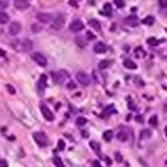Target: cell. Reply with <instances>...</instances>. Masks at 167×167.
Instances as JSON below:
<instances>
[{"label": "cell", "mask_w": 167, "mask_h": 167, "mask_svg": "<svg viewBox=\"0 0 167 167\" xmlns=\"http://www.w3.org/2000/svg\"><path fill=\"white\" fill-rule=\"evenodd\" d=\"M64 23H65V15L64 14H59L56 17H53V20H52V30H55V32L61 30L64 28Z\"/></svg>", "instance_id": "obj_1"}, {"label": "cell", "mask_w": 167, "mask_h": 167, "mask_svg": "<svg viewBox=\"0 0 167 167\" xmlns=\"http://www.w3.org/2000/svg\"><path fill=\"white\" fill-rule=\"evenodd\" d=\"M32 59L35 61L39 67H46L47 65V58L44 56V53H41V52H33L32 53Z\"/></svg>", "instance_id": "obj_2"}, {"label": "cell", "mask_w": 167, "mask_h": 167, "mask_svg": "<svg viewBox=\"0 0 167 167\" xmlns=\"http://www.w3.org/2000/svg\"><path fill=\"white\" fill-rule=\"evenodd\" d=\"M14 47H15L17 50L29 52V50H32V47H33V43L30 41V39H23V41H20V44H15V43H14Z\"/></svg>", "instance_id": "obj_3"}, {"label": "cell", "mask_w": 167, "mask_h": 167, "mask_svg": "<svg viewBox=\"0 0 167 167\" xmlns=\"http://www.w3.org/2000/svg\"><path fill=\"white\" fill-rule=\"evenodd\" d=\"M76 81H78V84H81L82 87H88L91 84V78L87 75V73H84V71H79L76 75Z\"/></svg>", "instance_id": "obj_4"}, {"label": "cell", "mask_w": 167, "mask_h": 167, "mask_svg": "<svg viewBox=\"0 0 167 167\" xmlns=\"http://www.w3.org/2000/svg\"><path fill=\"white\" fill-rule=\"evenodd\" d=\"M33 140H35L37 144L41 146V148L47 146V137H46L44 132H35V134H33Z\"/></svg>", "instance_id": "obj_5"}, {"label": "cell", "mask_w": 167, "mask_h": 167, "mask_svg": "<svg viewBox=\"0 0 167 167\" xmlns=\"http://www.w3.org/2000/svg\"><path fill=\"white\" fill-rule=\"evenodd\" d=\"M82 29H84V23L81 21V20H73V21L70 23V26H69V30L73 32V33L81 32Z\"/></svg>", "instance_id": "obj_6"}, {"label": "cell", "mask_w": 167, "mask_h": 167, "mask_svg": "<svg viewBox=\"0 0 167 167\" xmlns=\"http://www.w3.org/2000/svg\"><path fill=\"white\" fill-rule=\"evenodd\" d=\"M67 78H69V73H67L65 70H59V71L53 73V79H55L56 84H62Z\"/></svg>", "instance_id": "obj_7"}, {"label": "cell", "mask_w": 167, "mask_h": 167, "mask_svg": "<svg viewBox=\"0 0 167 167\" xmlns=\"http://www.w3.org/2000/svg\"><path fill=\"white\" fill-rule=\"evenodd\" d=\"M20 30H21V24H20V21H12L9 24V28H8V33L12 37H15L20 33Z\"/></svg>", "instance_id": "obj_8"}, {"label": "cell", "mask_w": 167, "mask_h": 167, "mask_svg": "<svg viewBox=\"0 0 167 167\" xmlns=\"http://www.w3.org/2000/svg\"><path fill=\"white\" fill-rule=\"evenodd\" d=\"M37 20L39 23H44V24H47V23H52V15L50 14H44V12H39V14H37Z\"/></svg>", "instance_id": "obj_9"}, {"label": "cell", "mask_w": 167, "mask_h": 167, "mask_svg": "<svg viewBox=\"0 0 167 167\" xmlns=\"http://www.w3.org/2000/svg\"><path fill=\"white\" fill-rule=\"evenodd\" d=\"M41 114L44 116L46 120H49V122H53V118H55V116L52 114V111L47 108V106H44V105H41Z\"/></svg>", "instance_id": "obj_10"}, {"label": "cell", "mask_w": 167, "mask_h": 167, "mask_svg": "<svg viewBox=\"0 0 167 167\" xmlns=\"http://www.w3.org/2000/svg\"><path fill=\"white\" fill-rule=\"evenodd\" d=\"M14 6L17 9H20V11H24V9L29 8V2H28V0H15Z\"/></svg>", "instance_id": "obj_11"}, {"label": "cell", "mask_w": 167, "mask_h": 167, "mask_svg": "<svg viewBox=\"0 0 167 167\" xmlns=\"http://www.w3.org/2000/svg\"><path fill=\"white\" fill-rule=\"evenodd\" d=\"M106 50H108V47L105 46V43L97 41V43L94 44V52H96V53H105Z\"/></svg>", "instance_id": "obj_12"}, {"label": "cell", "mask_w": 167, "mask_h": 167, "mask_svg": "<svg viewBox=\"0 0 167 167\" xmlns=\"http://www.w3.org/2000/svg\"><path fill=\"white\" fill-rule=\"evenodd\" d=\"M126 24H129V26H138L140 24V20L135 17V15H129V17H126Z\"/></svg>", "instance_id": "obj_13"}, {"label": "cell", "mask_w": 167, "mask_h": 167, "mask_svg": "<svg viewBox=\"0 0 167 167\" xmlns=\"http://www.w3.org/2000/svg\"><path fill=\"white\" fill-rule=\"evenodd\" d=\"M46 84H47V76L41 75V76H39V82H38V91L39 93H43V88L46 87Z\"/></svg>", "instance_id": "obj_14"}, {"label": "cell", "mask_w": 167, "mask_h": 167, "mask_svg": "<svg viewBox=\"0 0 167 167\" xmlns=\"http://www.w3.org/2000/svg\"><path fill=\"white\" fill-rule=\"evenodd\" d=\"M88 24H90V28H91V29H96V30H102V26H100V23L97 21V20H94V18H91L90 21H88Z\"/></svg>", "instance_id": "obj_15"}, {"label": "cell", "mask_w": 167, "mask_h": 167, "mask_svg": "<svg viewBox=\"0 0 167 167\" xmlns=\"http://www.w3.org/2000/svg\"><path fill=\"white\" fill-rule=\"evenodd\" d=\"M117 138L120 140V141H126V140L129 138V135H128V132H126V131H118L117 132Z\"/></svg>", "instance_id": "obj_16"}, {"label": "cell", "mask_w": 167, "mask_h": 167, "mask_svg": "<svg viewBox=\"0 0 167 167\" xmlns=\"http://www.w3.org/2000/svg\"><path fill=\"white\" fill-rule=\"evenodd\" d=\"M123 64H125L126 69H131V70H135V69H137V64L134 62V61H129V59H125Z\"/></svg>", "instance_id": "obj_17"}, {"label": "cell", "mask_w": 167, "mask_h": 167, "mask_svg": "<svg viewBox=\"0 0 167 167\" xmlns=\"http://www.w3.org/2000/svg\"><path fill=\"white\" fill-rule=\"evenodd\" d=\"M103 138H105V141H111V140L114 138V132L112 131H105L103 132Z\"/></svg>", "instance_id": "obj_18"}, {"label": "cell", "mask_w": 167, "mask_h": 167, "mask_svg": "<svg viewBox=\"0 0 167 167\" xmlns=\"http://www.w3.org/2000/svg\"><path fill=\"white\" fill-rule=\"evenodd\" d=\"M8 20H9V15L6 14V12L0 11V23H2V24H5V23H8Z\"/></svg>", "instance_id": "obj_19"}, {"label": "cell", "mask_w": 167, "mask_h": 167, "mask_svg": "<svg viewBox=\"0 0 167 167\" xmlns=\"http://www.w3.org/2000/svg\"><path fill=\"white\" fill-rule=\"evenodd\" d=\"M90 148L94 150L96 153H100V144L97 141H90Z\"/></svg>", "instance_id": "obj_20"}, {"label": "cell", "mask_w": 167, "mask_h": 167, "mask_svg": "<svg viewBox=\"0 0 167 167\" xmlns=\"http://www.w3.org/2000/svg\"><path fill=\"white\" fill-rule=\"evenodd\" d=\"M103 14L108 15V17L112 14V9H111V5H109V3H105V6H103Z\"/></svg>", "instance_id": "obj_21"}, {"label": "cell", "mask_w": 167, "mask_h": 167, "mask_svg": "<svg viewBox=\"0 0 167 167\" xmlns=\"http://www.w3.org/2000/svg\"><path fill=\"white\" fill-rule=\"evenodd\" d=\"M76 125H78V126L87 125V118H85V117H78V118H76Z\"/></svg>", "instance_id": "obj_22"}, {"label": "cell", "mask_w": 167, "mask_h": 167, "mask_svg": "<svg viewBox=\"0 0 167 167\" xmlns=\"http://www.w3.org/2000/svg\"><path fill=\"white\" fill-rule=\"evenodd\" d=\"M149 125H150V126H157V125H158V117H157V116H152V117L149 118Z\"/></svg>", "instance_id": "obj_23"}, {"label": "cell", "mask_w": 167, "mask_h": 167, "mask_svg": "<svg viewBox=\"0 0 167 167\" xmlns=\"http://www.w3.org/2000/svg\"><path fill=\"white\" fill-rule=\"evenodd\" d=\"M30 30H32L33 33H39V30H41V26H39V24H32V26H30Z\"/></svg>", "instance_id": "obj_24"}, {"label": "cell", "mask_w": 167, "mask_h": 167, "mask_svg": "<svg viewBox=\"0 0 167 167\" xmlns=\"http://www.w3.org/2000/svg\"><path fill=\"white\" fill-rule=\"evenodd\" d=\"M140 137H141V138H150V131H149V129H144V131H141V134H140Z\"/></svg>", "instance_id": "obj_25"}, {"label": "cell", "mask_w": 167, "mask_h": 167, "mask_svg": "<svg viewBox=\"0 0 167 167\" xmlns=\"http://www.w3.org/2000/svg\"><path fill=\"white\" fill-rule=\"evenodd\" d=\"M153 21H155V20H153V17H150V15H149V17H146V18L143 20V23H144V24H148V26L153 24Z\"/></svg>", "instance_id": "obj_26"}, {"label": "cell", "mask_w": 167, "mask_h": 167, "mask_svg": "<svg viewBox=\"0 0 167 167\" xmlns=\"http://www.w3.org/2000/svg\"><path fill=\"white\" fill-rule=\"evenodd\" d=\"M159 43H161V41H158L157 38H152V37L148 39V44H149V46H157V44H159Z\"/></svg>", "instance_id": "obj_27"}, {"label": "cell", "mask_w": 167, "mask_h": 167, "mask_svg": "<svg viewBox=\"0 0 167 167\" xmlns=\"http://www.w3.org/2000/svg\"><path fill=\"white\" fill-rule=\"evenodd\" d=\"M112 111H114V106H112V105H109L108 108H106V109L103 111V114H102V117H105V116H109V112H112Z\"/></svg>", "instance_id": "obj_28"}, {"label": "cell", "mask_w": 167, "mask_h": 167, "mask_svg": "<svg viewBox=\"0 0 167 167\" xmlns=\"http://www.w3.org/2000/svg\"><path fill=\"white\" fill-rule=\"evenodd\" d=\"M109 64H111L109 61H102V62L99 64V69H100V70H103V69H106V67H109Z\"/></svg>", "instance_id": "obj_29"}, {"label": "cell", "mask_w": 167, "mask_h": 167, "mask_svg": "<svg viewBox=\"0 0 167 167\" xmlns=\"http://www.w3.org/2000/svg\"><path fill=\"white\" fill-rule=\"evenodd\" d=\"M76 44L79 46V47H85V41H84V39H81V38H76Z\"/></svg>", "instance_id": "obj_30"}, {"label": "cell", "mask_w": 167, "mask_h": 167, "mask_svg": "<svg viewBox=\"0 0 167 167\" xmlns=\"http://www.w3.org/2000/svg\"><path fill=\"white\" fill-rule=\"evenodd\" d=\"M158 5H159V8H161V9L167 8V0H159V2H158Z\"/></svg>", "instance_id": "obj_31"}, {"label": "cell", "mask_w": 167, "mask_h": 167, "mask_svg": "<svg viewBox=\"0 0 167 167\" xmlns=\"http://www.w3.org/2000/svg\"><path fill=\"white\" fill-rule=\"evenodd\" d=\"M58 149L59 150H64L65 149V143L62 141V140H59V141H58Z\"/></svg>", "instance_id": "obj_32"}, {"label": "cell", "mask_w": 167, "mask_h": 167, "mask_svg": "<svg viewBox=\"0 0 167 167\" xmlns=\"http://www.w3.org/2000/svg\"><path fill=\"white\" fill-rule=\"evenodd\" d=\"M53 164L58 166V167H62V161H61L59 158H55V159H53Z\"/></svg>", "instance_id": "obj_33"}, {"label": "cell", "mask_w": 167, "mask_h": 167, "mask_svg": "<svg viewBox=\"0 0 167 167\" xmlns=\"http://www.w3.org/2000/svg\"><path fill=\"white\" fill-rule=\"evenodd\" d=\"M116 5L118 6V8H123V6H125V2H123V0H116Z\"/></svg>", "instance_id": "obj_34"}, {"label": "cell", "mask_w": 167, "mask_h": 167, "mask_svg": "<svg viewBox=\"0 0 167 167\" xmlns=\"http://www.w3.org/2000/svg\"><path fill=\"white\" fill-rule=\"evenodd\" d=\"M135 55H137V56H144V52H143L141 49H137V50H135Z\"/></svg>", "instance_id": "obj_35"}, {"label": "cell", "mask_w": 167, "mask_h": 167, "mask_svg": "<svg viewBox=\"0 0 167 167\" xmlns=\"http://www.w3.org/2000/svg\"><path fill=\"white\" fill-rule=\"evenodd\" d=\"M6 90H8V91L11 93V94H15V90H14V87H11V85H8V87H6Z\"/></svg>", "instance_id": "obj_36"}, {"label": "cell", "mask_w": 167, "mask_h": 167, "mask_svg": "<svg viewBox=\"0 0 167 167\" xmlns=\"http://www.w3.org/2000/svg\"><path fill=\"white\" fill-rule=\"evenodd\" d=\"M67 87H69V88H71V90H75V88H76V84H75V82H67Z\"/></svg>", "instance_id": "obj_37"}, {"label": "cell", "mask_w": 167, "mask_h": 167, "mask_svg": "<svg viewBox=\"0 0 167 167\" xmlns=\"http://www.w3.org/2000/svg\"><path fill=\"white\" fill-rule=\"evenodd\" d=\"M6 6H8V3H6V2H3V0H2V2H0V11H3V9L6 8Z\"/></svg>", "instance_id": "obj_38"}, {"label": "cell", "mask_w": 167, "mask_h": 167, "mask_svg": "<svg viewBox=\"0 0 167 167\" xmlns=\"http://www.w3.org/2000/svg\"><path fill=\"white\" fill-rule=\"evenodd\" d=\"M87 38H90V39H94L96 37H94V33H93V32H88V33H87Z\"/></svg>", "instance_id": "obj_39"}, {"label": "cell", "mask_w": 167, "mask_h": 167, "mask_svg": "<svg viewBox=\"0 0 167 167\" xmlns=\"http://www.w3.org/2000/svg\"><path fill=\"white\" fill-rule=\"evenodd\" d=\"M6 166H8V163L5 159H0V167H6Z\"/></svg>", "instance_id": "obj_40"}, {"label": "cell", "mask_w": 167, "mask_h": 167, "mask_svg": "<svg viewBox=\"0 0 167 167\" xmlns=\"http://www.w3.org/2000/svg\"><path fill=\"white\" fill-rule=\"evenodd\" d=\"M91 166H94V167H100V163H99V161H91Z\"/></svg>", "instance_id": "obj_41"}, {"label": "cell", "mask_w": 167, "mask_h": 167, "mask_svg": "<svg viewBox=\"0 0 167 167\" xmlns=\"http://www.w3.org/2000/svg\"><path fill=\"white\" fill-rule=\"evenodd\" d=\"M70 5H71V6H75V8H76V6H78V3H76V0H70Z\"/></svg>", "instance_id": "obj_42"}, {"label": "cell", "mask_w": 167, "mask_h": 167, "mask_svg": "<svg viewBox=\"0 0 167 167\" xmlns=\"http://www.w3.org/2000/svg\"><path fill=\"white\" fill-rule=\"evenodd\" d=\"M105 163H106V166H111V164H112L109 158H105Z\"/></svg>", "instance_id": "obj_43"}, {"label": "cell", "mask_w": 167, "mask_h": 167, "mask_svg": "<svg viewBox=\"0 0 167 167\" xmlns=\"http://www.w3.org/2000/svg\"><path fill=\"white\" fill-rule=\"evenodd\" d=\"M164 132H166V137H167V126H166V129H164Z\"/></svg>", "instance_id": "obj_44"}, {"label": "cell", "mask_w": 167, "mask_h": 167, "mask_svg": "<svg viewBox=\"0 0 167 167\" xmlns=\"http://www.w3.org/2000/svg\"><path fill=\"white\" fill-rule=\"evenodd\" d=\"M166 166H167V159H166Z\"/></svg>", "instance_id": "obj_45"}]
</instances>
